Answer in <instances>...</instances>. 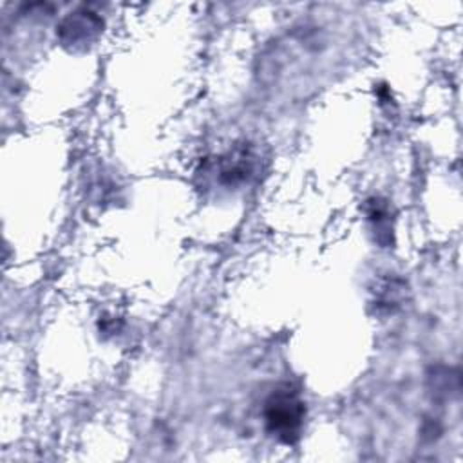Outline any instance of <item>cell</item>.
<instances>
[{
	"mask_svg": "<svg viewBox=\"0 0 463 463\" xmlns=\"http://www.w3.org/2000/svg\"><path fill=\"white\" fill-rule=\"evenodd\" d=\"M367 219L371 221L374 232L378 233V241L382 242V235L385 233L387 239H391V215H389V206L380 201V199H369L367 201Z\"/></svg>",
	"mask_w": 463,
	"mask_h": 463,
	"instance_id": "4",
	"label": "cell"
},
{
	"mask_svg": "<svg viewBox=\"0 0 463 463\" xmlns=\"http://www.w3.org/2000/svg\"><path fill=\"white\" fill-rule=\"evenodd\" d=\"M101 27H103V22L96 13L87 9H78L67 14L60 22L56 34L63 45L71 49H78V47L89 45L99 34Z\"/></svg>",
	"mask_w": 463,
	"mask_h": 463,
	"instance_id": "2",
	"label": "cell"
},
{
	"mask_svg": "<svg viewBox=\"0 0 463 463\" xmlns=\"http://www.w3.org/2000/svg\"><path fill=\"white\" fill-rule=\"evenodd\" d=\"M266 430L284 445H295L300 439V432L306 418V403L295 389L282 385L275 389L262 409Z\"/></svg>",
	"mask_w": 463,
	"mask_h": 463,
	"instance_id": "1",
	"label": "cell"
},
{
	"mask_svg": "<svg viewBox=\"0 0 463 463\" xmlns=\"http://www.w3.org/2000/svg\"><path fill=\"white\" fill-rule=\"evenodd\" d=\"M253 172V156L246 148H237L219 161V179L224 184H235L246 181Z\"/></svg>",
	"mask_w": 463,
	"mask_h": 463,
	"instance_id": "3",
	"label": "cell"
}]
</instances>
